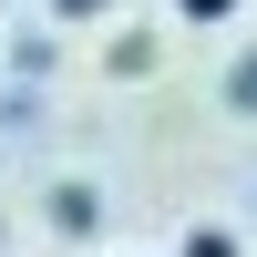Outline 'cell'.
<instances>
[{
  "mask_svg": "<svg viewBox=\"0 0 257 257\" xmlns=\"http://www.w3.org/2000/svg\"><path fill=\"white\" fill-rule=\"evenodd\" d=\"M175 257H247V237H237V226H185Z\"/></svg>",
  "mask_w": 257,
  "mask_h": 257,
  "instance_id": "1",
  "label": "cell"
},
{
  "mask_svg": "<svg viewBox=\"0 0 257 257\" xmlns=\"http://www.w3.org/2000/svg\"><path fill=\"white\" fill-rule=\"evenodd\" d=\"M52 226L82 237V226H93V185H62V196H52Z\"/></svg>",
  "mask_w": 257,
  "mask_h": 257,
  "instance_id": "3",
  "label": "cell"
},
{
  "mask_svg": "<svg viewBox=\"0 0 257 257\" xmlns=\"http://www.w3.org/2000/svg\"><path fill=\"white\" fill-rule=\"evenodd\" d=\"M52 11H62V21H93V11H113V0H52Z\"/></svg>",
  "mask_w": 257,
  "mask_h": 257,
  "instance_id": "5",
  "label": "cell"
},
{
  "mask_svg": "<svg viewBox=\"0 0 257 257\" xmlns=\"http://www.w3.org/2000/svg\"><path fill=\"white\" fill-rule=\"evenodd\" d=\"M237 11H247V0H175V21H185V31H226Z\"/></svg>",
  "mask_w": 257,
  "mask_h": 257,
  "instance_id": "2",
  "label": "cell"
},
{
  "mask_svg": "<svg viewBox=\"0 0 257 257\" xmlns=\"http://www.w3.org/2000/svg\"><path fill=\"white\" fill-rule=\"evenodd\" d=\"M226 113H257V52H237V72H226Z\"/></svg>",
  "mask_w": 257,
  "mask_h": 257,
  "instance_id": "4",
  "label": "cell"
}]
</instances>
